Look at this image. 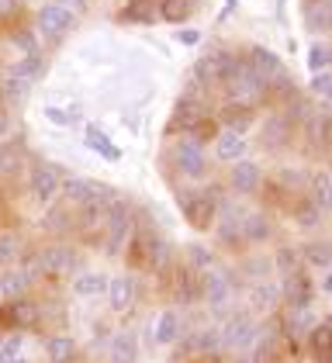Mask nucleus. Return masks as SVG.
<instances>
[{
    "instance_id": "36",
    "label": "nucleus",
    "mask_w": 332,
    "mask_h": 363,
    "mask_svg": "<svg viewBox=\"0 0 332 363\" xmlns=\"http://www.w3.org/2000/svg\"><path fill=\"white\" fill-rule=\"evenodd\" d=\"M25 357V333H4L0 339V363H14Z\"/></svg>"
},
{
    "instance_id": "14",
    "label": "nucleus",
    "mask_w": 332,
    "mask_h": 363,
    "mask_svg": "<svg viewBox=\"0 0 332 363\" xmlns=\"http://www.w3.org/2000/svg\"><path fill=\"white\" fill-rule=\"evenodd\" d=\"M201 301L211 308V311H221V308L232 301V277L211 267L208 274H201Z\"/></svg>"
},
{
    "instance_id": "38",
    "label": "nucleus",
    "mask_w": 332,
    "mask_h": 363,
    "mask_svg": "<svg viewBox=\"0 0 332 363\" xmlns=\"http://www.w3.org/2000/svg\"><path fill=\"white\" fill-rule=\"evenodd\" d=\"M308 90H311V97H319L322 104H329V108H332V69L311 73V80H308Z\"/></svg>"
},
{
    "instance_id": "28",
    "label": "nucleus",
    "mask_w": 332,
    "mask_h": 363,
    "mask_svg": "<svg viewBox=\"0 0 332 363\" xmlns=\"http://www.w3.org/2000/svg\"><path fill=\"white\" fill-rule=\"evenodd\" d=\"M308 197L329 215L332 211V173L329 169H311L308 173Z\"/></svg>"
},
{
    "instance_id": "41",
    "label": "nucleus",
    "mask_w": 332,
    "mask_h": 363,
    "mask_svg": "<svg viewBox=\"0 0 332 363\" xmlns=\"http://www.w3.org/2000/svg\"><path fill=\"white\" fill-rule=\"evenodd\" d=\"M191 7L194 0H163V21H184Z\"/></svg>"
},
{
    "instance_id": "9",
    "label": "nucleus",
    "mask_w": 332,
    "mask_h": 363,
    "mask_svg": "<svg viewBox=\"0 0 332 363\" xmlns=\"http://www.w3.org/2000/svg\"><path fill=\"white\" fill-rule=\"evenodd\" d=\"M35 28H38V35H45V38H62L66 31L77 28V7L59 4V0L42 4L38 14H35Z\"/></svg>"
},
{
    "instance_id": "48",
    "label": "nucleus",
    "mask_w": 332,
    "mask_h": 363,
    "mask_svg": "<svg viewBox=\"0 0 332 363\" xmlns=\"http://www.w3.org/2000/svg\"><path fill=\"white\" fill-rule=\"evenodd\" d=\"M7 128H11V121H7V111H0V135H7Z\"/></svg>"
},
{
    "instance_id": "52",
    "label": "nucleus",
    "mask_w": 332,
    "mask_h": 363,
    "mask_svg": "<svg viewBox=\"0 0 332 363\" xmlns=\"http://www.w3.org/2000/svg\"><path fill=\"white\" fill-rule=\"evenodd\" d=\"M0 298H4V294H0Z\"/></svg>"
},
{
    "instance_id": "6",
    "label": "nucleus",
    "mask_w": 332,
    "mask_h": 363,
    "mask_svg": "<svg viewBox=\"0 0 332 363\" xmlns=\"http://www.w3.org/2000/svg\"><path fill=\"white\" fill-rule=\"evenodd\" d=\"M225 90H228V101H246V104H253V101H263L267 97L270 84L249 66V59H243L236 66V73L225 80Z\"/></svg>"
},
{
    "instance_id": "47",
    "label": "nucleus",
    "mask_w": 332,
    "mask_h": 363,
    "mask_svg": "<svg viewBox=\"0 0 332 363\" xmlns=\"http://www.w3.org/2000/svg\"><path fill=\"white\" fill-rule=\"evenodd\" d=\"M319 287H322V294H329V298H332V267L322 274V284H319Z\"/></svg>"
},
{
    "instance_id": "25",
    "label": "nucleus",
    "mask_w": 332,
    "mask_h": 363,
    "mask_svg": "<svg viewBox=\"0 0 332 363\" xmlns=\"http://www.w3.org/2000/svg\"><path fill=\"white\" fill-rule=\"evenodd\" d=\"M322 218H326V211L311 201V197H304L298 194V201L291 204V222L298 225L301 232H311V228H319L322 225Z\"/></svg>"
},
{
    "instance_id": "4",
    "label": "nucleus",
    "mask_w": 332,
    "mask_h": 363,
    "mask_svg": "<svg viewBox=\"0 0 332 363\" xmlns=\"http://www.w3.org/2000/svg\"><path fill=\"white\" fill-rule=\"evenodd\" d=\"M170 163L184 180H204L208 177V156H204V142H197L194 135H184L170 149Z\"/></svg>"
},
{
    "instance_id": "45",
    "label": "nucleus",
    "mask_w": 332,
    "mask_h": 363,
    "mask_svg": "<svg viewBox=\"0 0 332 363\" xmlns=\"http://www.w3.org/2000/svg\"><path fill=\"white\" fill-rule=\"evenodd\" d=\"M45 118H49L52 125H70V121H73V114H70V111H59V108H45Z\"/></svg>"
},
{
    "instance_id": "42",
    "label": "nucleus",
    "mask_w": 332,
    "mask_h": 363,
    "mask_svg": "<svg viewBox=\"0 0 332 363\" xmlns=\"http://www.w3.org/2000/svg\"><path fill=\"white\" fill-rule=\"evenodd\" d=\"M11 45H14L21 56H28V52H38V38H35V35H31L28 28L11 31Z\"/></svg>"
},
{
    "instance_id": "23",
    "label": "nucleus",
    "mask_w": 332,
    "mask_h": 363,
    "mask_svg": "<svg viewBox=\"0 0 332 363\" xmlns=\"http://www.w3.org/2000/svg\"><path fill=\"white\" fill-rule=\"evenodd\" d=\"M184 333V322H180V311L177 308H163L160 315H156V325H153V339H156V346H173L177 339Z\"/></svg>"
},
{
    "instance_id": "2",
    "label": "nucleus",
    "mask_w": 332,
    "mask_h": 363,
    "mask_svg": "<svg viewBox=\"0 0 332 363\" xmlns=\"http://www.w3.org/2000/svg\"><path fill=\"white\" fill-rule=\"evenodd\" d=\"M132 228H135V208L125 201V197H114L111 201V218H108V228L101 235V250L104 256H121L128 239H132Z\"/></svg>"
},
{
    "instance_id": "3",
    "label": "nucleus",
    "mask_w": 332,
    "mask_h": 363,
    "mask_svg": "<svg viewBox=\"0 0 332 363\" xmlns=\"http://www.w3.org/2000/svg\"><path fill=\"white\" fill-rule=\"evenodd\" d=\"M218 329H221V350H236V353L253 350L256 339H260V333H263L253 311H232Z\"/></svg>"
},
{
    "instance_id": "35",
    "label": "nucleus",
    "mask_w": 332,
    "mask_h": 363,
    "mask_svg": "<svg viewBox=\"0 0 332 363\" xmlns=\"http://www.w3.org/2000/svg\"><path fill=\"white\" fill-rule=\"evenodd\" d=\"M304 62H308V69H311V73L332 69V45H329V42H311V45H308V56H304Z\"/></svg>"
},
{
    "instance_id": "27",
    "label": "nucleus",
    "mask_w": 332,
    "mask_h": 363,
    "mask_svg": "<svg viewBox=\"0 0 332 363\" xmlns=\"http://www.w3.org/2000/svg\"><path fill=\"white\" fill-rule=\"evenodd\" d=\"M111 277L104 270H80L73 277V294L77 298H97V294H108Z\"/></svg>"
},
{
    "instance_id": "11",
    "label": "nucleus",
    "mask_w": 332,
    "mask_h": 363,
    "mask_svg": "<svg viewBox=\"0 0 332 363\" xmlns=\"http://www.w3.org/2000/svg\"><path fill=\"white\" fill-rule=\"evenodd\" d=\"M38 274H42L38 256H28L25 252V259H21V263H14V267H4V270H0V294H4V298H25Z\"/></svg>"
},
{
    "instance_id": "10",
    "label": "nucleus",
    "mask_w": 332,
    "mask_h": 363,
    "mask_svg": "<svg viewBox=\"0 0 332 363\" xmlns=\"http://www.w3.org/2000/svg\"><path fill=\"white\" fill-rule=\"evenodd\" d=\"M42 322V305L31 298H7L0 305V333H25Z\"/></svg>"
},
{
    "instance_id": "22",
    "label": "nucleus",
    "mask_w": 332,
    "mask_h": 363,
    "mask_svg": "<svg viewBox=\"0 0 332 363\" xmlns=\"http://www.w3.org/2000/svg\"><path fill=\"white\" fill-rule=\"evenodd\" d=\"M31 84H35V80L21 77L14 66L4 69V73H0V101H7V104H25L28 94H31Z\"/></svg>"
},
{
    "instance_id": "46",
    "label": "nucleus",
    "mask_w": 332,
    "mask_h": 363,
    "mask_svg": "<svg viewBox=\"0 0 332 363\" xmlns=\"http://www.w3.org/2000/svg\"><path fill=\"white\" fill-rule=\"evenodd\" d=\"M21 7V0H0V18H11Z\"/></svg>"
},
{
    "instance_id": "37",
    "label": "nucleus",
    "mask_w": 332,
    "mask_h": 363,
    "mask_svg": "<svg viewBox=\"0 0 332 363\" xmlns=\"http://www.w3.org/2000/svg\"><path fill=\"white\" fill-rule=\"evenodd\" d=\"M21 163H25L21 149L11 145V142H0V177H14L21 169Z\"/></svg>"
},
{
    "instance_id": "29",
    "label": "nucleus",
    "mask_w": 332,
    "mask_h": 363,
    "mask_svg": "<svg viewBox=\"0 0 332 363\" xmlns=\"http://www.w3.org/2000/svg\"><path fill=\"white\" fill-rule=\"evenodd\" d=\"M45 357H49V363H73L77 360V339L66 333H52L45 335Z\"/></svg>"
},
{
    "instance_id": "15",
    "label": "nucleus",
    "mask_w": 332,
    "mask_h": 363,
    "mask_svg": "<svg viewBox=\"0 0 332 363\" xmlns=\"http://www.w3.org/2000/svg\"><path fill=\"white\" fill-rule=\"evenodd\" d=\"M280 291H284V305L291 308H308L311 305V294H315V284L308 277V270H294V274H284L280 277Z\"/></svg>"
},
{
    "instance_id": "43",
    "label": "nucleus",
    "mask_w": 332,
    "mask_h": 363,
    "mask_svg": "<svg viewBox=\"0 0 332 363\" xmlns=\"http://www.w3.org/2000/svg\"><path fill=\"white\" fill-rule=\"evenodd\" d=\"M301 256L308 259V263H319V267H326V270L332 267V246H326V242H319V246H304Z\"/></svg>"
},
{
    "instance_id": "26",
    "label": "nucleus",
    "mask_w": 332,
    "mask_h": 363,
    "mask_svg": "<svg viewBox=\"0 0 332 363\" xmlns=\"http://www.w3.org/2000/svg\"><path fill=\"white\" fill-rule=\"evenodd\" d=\"M308 357L315 363H332V322H319L308 333Z\"/></svg>"
},
{
    "instance_id": "5",
    "label": "nucleus",
    "mask_w": 332,
    "mask_h": 363,
    "mask_svg": "<svg viewBox=\"0 0 332 363\" xmlns=\"http://www.w3.org/2000/svg\"><path fill=\"white\" fill-rule=\"evenodd\" d=\"M160 246H163V235H160L153 225H145L135 218L132 239H128V246H125V252H128V270H149Z\"/></svg>"
},
{
    "instance_id": "31",
    "label": "nucleus",
    "mask_w": 332,
    "mask_h": 363,
    "mask_svg": "<svg viewBox=\"0 0 332 363\" xmlns=\"http://www.w3.org/2000/svg\"><path fill=\"white\" fill-rule=\"evenodd\" d=\"M108 360L111 363H138V339L132 333L111 335L108 342Z\"/></svg>"
},
{
    "instance_id": "13",
    "label": "nucleus",
    "mask_w": 332,
    "mask_h": 363,
    "mask_svg": "<svg viewBox=\"0 0 332 363\" xmlns=\"http://www.w3.org/2000/svg\"><path fill=\"white\" fill-rule=\"evenodd\" d=\"M277 301H284V291H280V280H249L246 291V311L253 315H270L277 311Z\"/></svg>"
},
{
    "instance_id": "40",
    "label": "nucleus",
    "mask_w": 332,
    "mask_h": 363,
    "mask_svg": "<svg viewBox=\"0 0 332 363\" xmlns=\"http://www.w3.org/2000/svg\"><path fill=\"white\" fill-rule=\"evenodd\" d=\"M274 267L280 270V274H294V270H301L304 267V256L298 250H291V246H284V250H277Z\"/></svg>"
},
{
    "instance_id": "20",
    "label": "nucleus",
    "mask_w": 332,
    "mask_h": 363,
    "mask_svg": "<svg viewBox=\"0 0 332 363\" xmlns=\"http://www.w3.org/2000/svg\"><path fill=\"white\" fill-rule=\"evenodd\" d=\"M253 121H256V111H253V104H246V101H228V104H221V111H218L221 128H232V132H243V135H246L249 128H253Z\"/></svg>"
},
{
    "instance_id": "30",
    "label": "nucleus",
    "mask_w": 332,
    "mask_h": 363,
    "mask_svg": "<svg viewBox=\"0 0 332 363\" xmlns=\"http://www.w3.org/2000/svg\"><path fill=\"white\" fill-rule=\"evenodd\" d=\"M121 21H142V25L163 21V0H128V7L121 11Z\"/></svg>"
},
{
    "instance_id": "19",
    "label": "nucleus",
    "mask_w": 332,
    "mask_h": 363,
    "mask_svg": "<svg viewBox=\"0 0 332 363\" xmlns=\"http://www.w3.org/2000/svg\"><path fill=\"white\" fill-rule=\"evenodd\" d=\"M77 211V232H87V235H104L111 218V201H94V204H80L73 208Z\"/></svg>"
},
{
    "instance_id": "18",
    "label": "nucleus",
    "mask_w": 332,
    "mask_h": 363,
    "mask_svg": "<svg viewBox=\"0 0 332 363\" xmlns=\"http://www.w3.org/2000/svg\"><path fill=\"white\" fill-rule=\"evenodd\" d=\"M228 187L236 191V194H256L260 187H263V167L260 163H253V160H239L232 173H228Z\"/></svg>"
},
{
    "instance_id": "1",
    "label": "nucleus",
    "mask_w": 332,
    "mask_h": 363,
    "mask_svg": "<svg viewBox=\"0 0 332 363\" xmlns=\"http://www.w3.org/2000/svg\"><path fill=\"white\" fill-rule=\"evenodd\" d=\"M221 208H225V197H221L215 187L180 191V211H184V218H187L197 232H215Z\"/></svg>"
},
{
    "instance_id": "8",
    "label": "nucleus",
    "mask_w": 332,
    "mask_h": 363,
    "mask_svg": "<svg viewBox=\"0 0 332 363\" xmlns=\"http://www.w3.org/2000/svg\"><path fill=\"white\" fill-rule=\"evenodd\" d=\"M114 187L101 184V180H87V177H66L62 180V191L59 201L70 204V208H80V204H94V201H114Z\"/></svg>"
},
{
    "instance_id": "39",
    "label": "nucleus",
    "mask_w": 332,
    "mask_h": 363,
    "mask_svg": "<svg viewBox=\"0 0 332 363\" xmlns=\"http://www.w3.org/2000/svg\"><path fill=\"white\" fill-rule=\"evenodd\" d=\"M14 69H18L21 77H28V80H38V77L45 73V56H42V52H28V56H21L14 62Z\"/></svg>"
},
{
    "instance_id": "17",
    "label": "nucleus",
    "mask_w": 332,
    "mask_h": 363,
    "mask_svg": "<svg viewBox=\"0 0 332 363\" xmlns=\"http://www.w3.org/2000/svg\"><path fill=\"white\" fill-rule=\"evenodd\" d=\"M246 59H249V66H253V69H256L267 84H277V80H284V77H287L284 59L277 56V52H270L267 45H249Z\"/></svg>"
},
{
    "instance_id": "12",
    "label": "nucleus",
    "mask_w": 332,
    "mask_h": 363,
    "mask_svg": "<svg viewBox=\"0 0 332 363\" xmlns=\"http://www.w3.org/2000/svg\"><path fill=\"white\" fill-rule=\"evenodd\" d=\"M77 250L70 246V242H49V246H42L38 250V267H42V277H66V274H73L77 270Z\"/></svg>"
},
{
    "instance_id": "49",
    "label": "nucleus",
    "mask_w": 332,
    "mask_h": 363,
    "mask_svg": "<svg viewBox=\"0 0 332 363\" xmlns=\"http://www.w3.org/2000/svg\"><path fill=\"white\" fill-rule=\"evenodd\" d=\"M232 363H256V360H253V357H236Z\"/></svg>"
},
{
    "instance_id": "7",
    "label": "nucleus",
    "mask_w": 332,
    "mask_h": 363,
    "mask_svg": "<svg viewBox=\"0 0 332 363\" xmlns=\"http://www.w3.org/2000/svg\"><path fill=\"white\" fill-rule=\"evenodd\" d=\"M62 169L52 167V163H38V167L28 173V197H31V204H38V208H49L55 204V197L62 191Z\"/></svg>"
},
{
    "instance_id": "16",
    "label": "nucleus",
    "mask_w": 332,
    "mask_h": 363,
    "mask_svg": "<svg viewBox=\"0 0 332 363\" xmlns=\"http://www.w3.org/2000/svg\"><path fill=\"white\" fill-rule=\"evenodd\" d=\"M211 145H215V160L218 163H239V160H246L249 152V139L243 132H232V128H218Z\"/></svg>"
},
{
    "instance_id": "21",
    "label": "nucleus",
    "mask_w": 332,
    "mask_h": 363,
    "mask_svg": "<svg viewBox=\"0 0 332 363\" xmlns=\"http://www.w3.org/2000/svg\"><path fill=\"white\" fill-rule=\"evenodd\" d=\"M138 298V284L132 274H118V277H111L108 284V305L111 311H128V308L135 305Z\"/></svg>"
},
{
    "instance_id": "44",
    "label": "nucleus",
    "mask_w": 332,
    "mask_h": 363,
    "mask_svg": "<svg viewBox=\"0 0 332 363\" xmlns=\"http://www.w3.org/2000/svg\"><path fill=\"white\" fill-rule=\"evenodd\" d=\"M177 42H180V45H197V42H201V31L197 28H180L177 31Z\"/></svg>"
},
{
    "instance_id": "33",
    "label": "nucleus",
    "mask_w": 332,
    "mask_h": 363,
    "mask_svg": "<svg viewBox=\"0 0 332 363\" xmlns=\"http://www.w3.org/2000/svg\"><path fill=\"white\" fill-rule=\"evenodd\" d=\"M304 25L311 31L332 28V0H308L304 4Z\"/></svg>"
},
{
    "instance_id": "34",
    "label": "nucleus",
    "mask_w": 332,
    "mask_h": 363,
    "mask_svg": "<svg viewBox=\"0 0 332 363\" xmlns=\"http://www.w3.org/2000/svg\"><path fill=\"white\" fill-rule=\"evenodd\" d=\"M184 263L191 267L194 274H208L211 267H218V263H215V250H211V246H201V242H191V246L184 250Z\"/></svg>"
},
{
    "instance_id": "50",
    "label": "nucleus",
    "mask_w": 332,
    "mask_h": 363,
    "mask_svg": "<svg viewBox=\"0 0 332 363\" xmlns=\"http://www.w3.org/2000/svg\"><path fill=\"white\" fill-rule=\"evenodd\" d=\"M59 4H70V7H77V4H80V0H59Z\"/></svg>"
},
{
    "instance_id": "32",
    "label": "nucleus",
    "mask_w": 332,
    "mask_h": 363,
    "mask_svg": "<svg viewBox=\"0 0 332 363\" xmlns=\"http://www.w3.org/2000/svg\"><path fill=\"white\" fill-rule=\"evenodd\" d=\"M83 142H87L101 160H108V163H118V160H121V149H118V145H114V142H111L97 125H87V128H83Z\"/></svg>"
},
{
    "instance_id": "24",
    "label": "nucleus",
    "mask_w": 332,
    "mask_h": 363,
    "mask_svg": "<svg viewBox=\"0 0 332 363\" xmlns=\"http://www.w3.org/2000/svg\"><path fill=\"white\" fill-rule=\"evenodd\" d=\"M243 239H246V246L270 242V239H274V225H270V218L260 215V211H243Z\"/></svg>"
},
{
    "instance_id": "51",
    "label": "nucleus",
    "mask_w": 332,
    "mask_h": 363,
    "mask_svg": "<svg viewBox=\"0 0 332 363\" xmlns=\"http://www.w3.org/2000/svg\"><path fill=\"white\" fill-rule=\"evenodd\" d=\"M14 363H31V360H28V357H18V360H14Z\"/></svg>"
}]
</instances>
